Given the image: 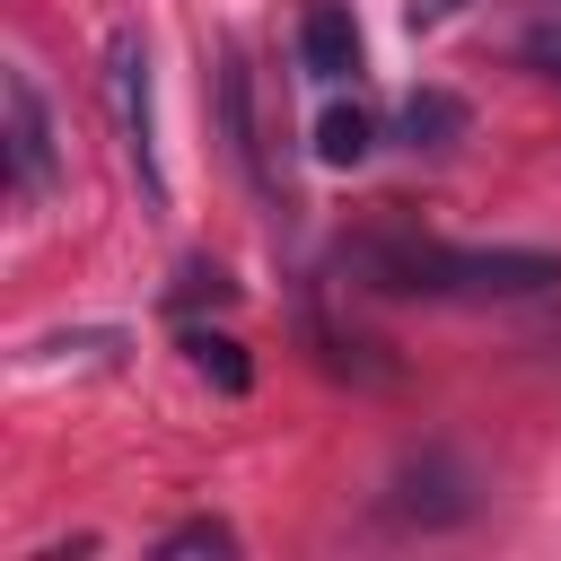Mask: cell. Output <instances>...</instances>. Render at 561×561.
Segmentation results:
<instances>
[{"mask_svg":"<svg viewBox=\"0 0 561 561\" xmlns=\"http://www.w3.org/2000/svg\"><path fill=\"white\" fill-rule=\"evenodd\" d=\"M175 342H184V359H193V377H210L219 394H245V386H254V359H245V342H237V333H210V324H184Z\"/></svg>","mask_w":561,"mask_h":561,"instance_id":"cell-8","label":"cell"},{"mask_svg":"<svg viewBox=\"0 0 561 561\" xmlns=\"http://www.w3.org/2000/svg\"><path fill=\"white\" fill-rule=\"evenodd\" d=\"M105 114H114L123 167L140 175L149 210H167V167H158V105H149V44H140V26H105Z\"/></svg>","mask_w":561,"mask_h":561,"instance_id":"cell-3","label":"cell"},{"mask_svg":"<svg viewBox=\"0 0 561 561\" xmlns=\"http://www.w3.org/2000/svg\"><path fill=\"white\" fill-rule=\"evenodd\" d=\"M333 272L368 298H465V307L561 289V254H543V245H438L421 228H359V237H342Z\"/></svg>","mask_w":561,"mask_h":561,"instance_id":"cell-1","label":"cell"},{"mask_svg":"<svg viewBox=\"0 0 561 561\" xmlns=\"http://www.w3.org/2000/svg\"><path fill=\"white\" fill-rule=\"evenodd\" d=\"M377 517L403 526V535H456V526L482 517V473H473L456 447H412V456L386 473Z\"/></svg>","mask_w":561,"mask_h":561,"instance_id":"cell-2","label":"cell"},{"mask_svg":"<svg viewBox=\"0 0 561 561\" xmlns=\"http://www.w3.org/2000/svg\"><path fill=\"white\" fill-rule=\"evenodd\" d=\"M149 552H158V561H202V552H210V561H237V526H228V517H184V526H167Z\"/></svg>","mask_w":561,"mask_h":561,"instance_id":"cell-11","label":"cell"},{"mask_svg":"<svg viewBox=\"0 0 561 561\" xmlns=\"http://www.w3.org/2000/svg\"><path fill=\"white\" fill-rule=\"evenodd\" d=\"M517 70H535V79H552V88H561V0H552L543 18H526V26H517Z\"/></svg>","mask_w":561,"mask_h":561,"instance_id":"cell-12","label":"cell"},{"mask_svg":"<svg viewBox=\"0 0 561 561\" xmlns=\"http://www.w3.org/2000/svg\"><path fill=\"white\" fill-rule=\"evenodd\" d=\"M456 9H465V0H412L403 18H412V26H438V18H456Z\"/></svg>","mask_w":561,"mask_h":561,"instance_id":"cell-13","label":"cell"},{"mask_svg":"<svg viewBox=\"0 0 561 561\" xmlns=\"http://www.w3.org/2000/svg\"><path fill=\"white\" fill-rule=\"evenodd\" d=\"M465 131H473V105H465L456 88H412L403 114H394V140H403V149H456Z\"/></svg>","mask_w":561,"mask_h":561,"instance_id":"cell-7","label":"cell"},{"mask_svg":"<svg viewBox=\"0 0 561 561\" xmlns=\"http://www.w3.org/2000/svg\"><path fill=\"white\" fill-rule=\"evenodd\" d=\"M193 307H237V280L210 263V254H193V263H175V289H167V316L175 324H193Z\"/></svg>","mask_w":561,"mask_h":561,"instance_id":"cell-10","label":"cell"},{"mask_svg":"<svg viewBox=\"0 0 561 561\" xmlns=\"http://www.w3.org/2000/svg\"><path fill=\"white\" fill-rule=\"evenodd\" d=\"M219 140H228V158H237V175L254 184V193H272V175H263V131H254V70H245V53L237 44H219Z\"/></svg>","mask_w":561,"mask_h":561,"instance_id":"cell-5","label":"cell"},{"mask_svg":"<svg viewBox=\"0 0 561 561\" xmlns=\"http://www.w3.org/2000/svg\"><path fill=\"white\" fill-rule=\"evenodd\" d=\"M298 70L324 79V88H342L359 70V18L342 0H307V18H298Z\"/></svg>","mask_w":561,"mask_h":561,"instance_id":"cell-6","label":"cell"},{"mask_svg":"<svg viewBox=\"0 0 561 561\" xmlns=\"http://www.w3.org/2000/svg\"><path fill=\"white\" fill-rule=\"evenodd\" d=\"M368 149H377V114L368 105H324L316 114V158L324 167H359Z\"/></svg>","mask_w":561,"mask_h":561,"instance_id":"cell-9","label":"cell"},{"mask_svg":"<svg viewBox=\"0 0 561 561\" xmlns=\"http://www.w3.org/2000/svg\"><path fill=\"white\" fill-rule=\"evenodd\" d=\"M0 140H9V193L18 202H53L61 184V140H53V114H44V88L35 70H0Z\"/></svg>","mask_w":561,"mask_h":561,"instance_id":"cell-4","label":"cell"}]
</instances>
